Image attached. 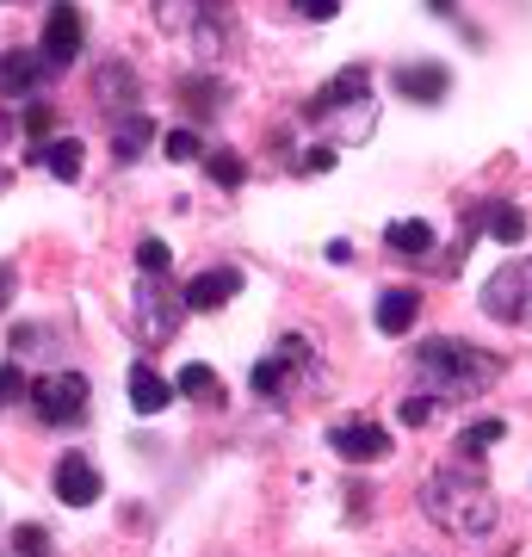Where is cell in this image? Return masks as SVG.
<instances>
[{
  "label": "cell",
  "mask_w": 532,
  "mask_h": 557,
  "mask_svg": "<svg viewBox=\"0 0 532 557\" xmlns=\"http://www.w3.org/2000/svg\"><path fill=\"white\" fill-rule=\"evenodd\" d=\"M421 508H428L446 533H458V539H483L495 527V490H490V483H477V478H458V471L428 478Z\"/></svg>",
  "instance_id": "obj_1"
},
{
  "label": "cell",
  "mask_w": 532,
  "mask_h": 557,
  "mask_svg": "<svg viewBox=\"0 0 532 557\" xmlns=\"http://www.w3.org/2000/svg\"><path fill=\"white\" fill-rule=\"evenodd\" d=\"M415 372H421V391L428 397H477L483 384L495 379V359L465 347V341H428L421 359H415Z\"/></svg>",
  "instance_id": "obj_2"
},
{
  "label": "cell",
  "mask_w": 532,
  "mask_h": 557,
  "mask_svg": "<svg viewBox=\"0 0 532 557\" xmlns=\"http://www.w3.org/2000/svg\"><path fill=\"white\" fill-rule=\"evenodd\" d=\"M81 38H87V25H81V13L62 0V7H50V20H44V62L50 69H69V62L81 57Z\"/></svg>",
  "instance_id": "obj_3"
},
{
  "label": "cell",
  "mask_w": 532,
  "mask_h": 557,
  "mask_svg": "<svg viewBox=\"0 0 532 557\" xmlns=\"http://www.w3.org/2000/svg\"><path fill=\"white\" fill-rule=\"evenodd\" d=\"M38 416L44 421H81L87 416V379L81 372H57V379H44L38 384Z\"/></svg>",
  "instance_id": "obj_4"
},
{
  "label": "cell",
  "mask_w": 532,
  "mask_h": 557,
  "mask_svg": "<svg viewBox=\"0 0 532 557\" xmlns=\"http://www.w3.org/2000/svg\"><path fill=\"white\" fill-rule=\"evenodd\" d=\"M329 446H335L347 465H372V458H391V434H384V428H372V421H341L335 434H329Z\"/></svg>",
  "instance_id": "obj_5"
},
{
  "label": "cell",
  "mask_w": 532,
  "mask_h": 557,
  "mask_svg": "<svg viewBox=\"0 0 532 557\" xmlns=\"http://www.w3.org/2000/svg\"><path fill=\"white\" fill-rule=\"evenodd\" d=\"M57 496L69 502V508H87V502H99V471H94L81 453H69V458L57 465Z\"/></svg>",
  "instance_id": "obj_6"
},
{
  "label": "cell",
  "mask_w": 532,
  "mask_h": 557,
  "mask_svg": "<svg viewBox=\"0 0 532 557\" xmlns=\"http://www.w3.org/2000/svg\"><path fill=\"white\" fill-rule=\"evenodd\" d=\"M446 87H453V75H446L440 62H409V69H396V94H409V100H421V106L446 100Z\"/></svg>",
  "instance_id": "obj_7"
},
{
  "label": "cell",
  "mask_w": 532,
  "mask_h": 557,
  "mask_svg": "<svg viewBox=\"0 0 532 557\" xmlns=\"http://www.w3.org/2000/svg\"><path fill=\"white\" fill-rule=\"evenodd\" d=\"M236 292H242V278L230 273V267H218V273H198L193 285L180 292V298H186V310H223Z\"/></svg>",
  "instance_id": "obj_8"
},
{
  "label": "cell",
  "mask_w": 532,
  "mask_h": 557,
  "mask_svg": "<svg viewBox=\"0 0 532 557\" xmlns=\"http://www.w3.org/2000/svg\"><path fill=\"white\" fill-rule=\"evenodd\" d=\"M378 329H384V335H403V329H409L415 317H421V298H415L409 285H391V292H384V298H378Z\"/></svg>",
  "instance_id": "obj_9"
},
{
  "label": "cell",
  "mask_w": 532,
  "mask_h": 557,
  "mask_svg": "<svg viewBox=\"0 0 532 557\" xmlns=\"http://www.w3.org/2000/svg\"><path fill=\"white\" fill-rule=\"evenodd\" d=\"M180 310H186V298L180 304H168L161 292H143V304H137V317H143V329H149V347H161V341L180 329Z\"/></svg>",
  "instance_id": "obj_10"
},
{
  "label": "cell",
  "mask_w": 532,
  "mask_h": 557,
  "mask_svg": "<svg viewBox=\"0 0 532 557\" xmlns=\"http://www.w3.org/2000/svg\"><path fill=\"white\" fill-rule=\"evenodd\" d=\"M180 384H168V379H156L149 366H131V403H137L143 416H161L168 409V397H174Z\"/></svg>",
  "instance_id": "obj_11"
},
{
  "label": "cell",
  "mask_w": 532,
  "mask_h": 557,
  "mask_svg": "<svg viewBox=\"0 0 532 557\" xmlns=\"http://www.w3.org/2000/svg\"><path fill=\"white\" fill-rule=\"evenodd\" d=\"M180 397H193V403H205V409H218L223 403V384H218V372H211V366H186V372H180Z\"/></svg>",
  "instance_id": "obj_12"
},
{
  "label": "cell",
  "mask_w": 532,
  "mask_h": 557,
  "mask_svg": "<svg viewBox=\"0 0 532 557\" xmlns=\"http://www.w3.org/2000/svg\"><path fill=\"white\" fill-rule=\"evenodd\" d=\"M384 242H391L396 255H428V248H434V230H428L421 218H403V223H391Z\"/></svg>",
  "instance_id": "obj_13"
},
{
  "label": "cell",
  "mask_w": 532,
  "mask_h": 557,
  "mask_svg": "<svg viewBox=\"0 0 532 557\" xmlns=\"http://www.w3.org/2000/svg\"><path fill=\"white\" fill-rule=\"evenodd\" d=\"M44 69H50V62H44V50H38V57H25V50H13V57H7V94H32Z\"/></svg>",
  "instance_id": "obj_14"
},
{
  "label": "cell",
  "mask_w": 532,
  "mask_h": 557,
  "mask_svg": "<svg viewBox=\"0 0 532 557\" xmlns=\"http://www.w3.org/2000/svg\"><path fill=\"white\" fill-rule=\"evenodd\" d=\"M359 94H366V69H347V75L329 81V94L316 100V112H329V106H347V100H359Z\"/></svg>",
  "instance_id": "obj_15"
},
{
  "label": "cell",
  "mask_w": 532,
  "mask_h": 557,
  "mask_svg": "<svg viewBox=\"0 0 532 557\" xmlns=\"http://www.w3.org/2000/svg\"><path fill=\"white\" fill-rule=\"evenodd\" d=\"M44 168H50V174L57 180H81V143H50V149H44Z\"/></svg>",
  "instance_id": "obj_16"
},
{
  "label": "cell",
  "mask_w": 532,
  "mask_h": 557,
  "mask_svg": "<svg viewBox=\"0 0 532 557\" xmlns=\"http://www.w3.org/2000/svg\"><path fill=\"white\" fill-rule=\"evenodd\" d=\"M502 440H508V428H502V421H471V428H465V453L483 458L490 446H502Z\"/></svg>",
  "instance_id": "obj_17"
},
{
  "label": "cell",
  "mask_w": 532,
  "mask_h": 557,
  "mask_svg": "<svg viewBox=\"0 0 532 557\" xmlns=\"http://www.w3.org/2000/svg\"><path fill=\"white\" fill-rule=\"evenodd\" d=\"M483 223H490L502 242H520V236H527V218H520L514 205H490V218H483Z\"/></svg>",
  "instance_id": "obj_18"
},
{
  "label": "cell",
  "mask_w": 532,
  "mask_h": 557,
  "mask_svg": "<svg viewBox=\"0 0 532 557\" xmlns=\"http://www.w3.org/2000/svg\"><path fill=\"white\" fill-rule=\"evenodd\" d=\"M149 137H156V124H149V119H124V124H119V156H124V161L143 156V143H149Z\"/></svg>",
  "instance_id": "obj_19"
},
{
  "label": "cell",
  "mask_w": 532,
  "mask_h": 557,
  "mask_svg": "<svg viewBox=\"0 0 532 557\" xmlns=\"http://www.w3.org/2000/svg\"><path fill=\"white\" fill-rule=\"evenodd\" d=\"M205 168H211V180H218V186H242V156H230V149L205 156Z\"/></svg>",
  "instance_id": "obj_20"
},
{
  "label": "cell",
  "mask_w": 532,
  "mask_h": 557,
  "mask_svg": "<svg viewBox=\"0 0 532 557\" xmlns=\"http://www.w3.org/2000/svg\"><path fill=\"white\" fill-rule=\"evenodd\" d=\"M168 260H174V255H168V242H161V236L137 242V267H143V273H168Z\"/></svg>",
  "instance_id": "obj_21"
},
{
  "label": "cell",
  "mask_w": 532,
  "mask_h": 557,
  "mask_svg": "<svg viewBox=\"0 0 532 557\" xmlns=\"http://www.w3.org/2000/svg\"><path fill=\"white\" fill-rule=\"evenodd\" d=\"M285 359H292V354L260 359V366H255V391H260V397H273V391H279V379H285Z\"/></svg>",
  "instance_id": "obj_22"
},
{
  "label": "cell",
  "mask_w": 532,
  "mask_h": 557,
  "mask_svg": "<svg viewBox=\"0 0 532 557\" xmlns=\"http://www.w3.org/2000/svg\"><path fill=\"white\" fill-rule=\"evenodd\" d=\"M161 149H168V161H193L198 156V137H193V131H168Z\"/></svg>",
  "instance_id": "obj_23"
},
{
  "label": "cell",
  "mask_w": 532,
  "mask_h": 557,
  "mask_svg": "<svg viewBox=\"0 0 532 557\" xmlns=\"http://www.w3.org/2000/svg\"><path fill=\"white\" fill-rule=\"evenodd\" d=\"M44 545H50L44 527H20V533H13V552H44Z\"/></svg>",
  "instance_id": "obj_24"
},
{
  "label": "cell",
  "mask_w": 532,
  "mask_h": 557,
  "mask_svg": "<svg viewBox=\"0 0 532 557\" xmlns=\"http://www.w3.org/2000/svg\"><path fill=\"white\" fill-rule=\"evenodd\" d=\"M0 397H7V403H20V397H25V379H20V366H7V372H0Z\"/></svg>",
  "instance_id": "obj_25"
},
{
  "label": "cell",
  "mask_w": 532,
  "mask_h": 557,
  "mask_svg": "<svg viewBox=\"0 0 532 557\" xmlns=\"http://www.w3.org/2000/svg\"><path fill=\"white\" fill-rule=\"evenodd\" d=\"M25 137H50V112H44V106L25 112Z\"/></svg>",
  "instance_id": "obj_26"
},
{
  "label": "cell",
  "mask_w": 532,
  "mask_h": 557,
  "mask_svg": "<svg viewBox=\"0 0 532 557\" xmlns=\"http://www.w3.org/2000/svg\"><path fill=\"white\" fill-rule=\"evenodd\" d=\"M297 7H304L310 20H335V13H341V0H297Z\"/></svg>",
  "instance_id": "obj_27"
},
{
  "label": "cell",
  "mask_w": 532,
  "mask_h": 557,
  "mask_svg": "<svg viewBox=\"0 0 532 557\" xmlns=\"http://www.w3.org/2000/svg\"><path fill=\"white\" fill-rule=\"evenodd\" d=\"M428 7H434V13H453V0H428Z\"/></svg>",
  "instance_id": "obj_28"
}]
</instances>
